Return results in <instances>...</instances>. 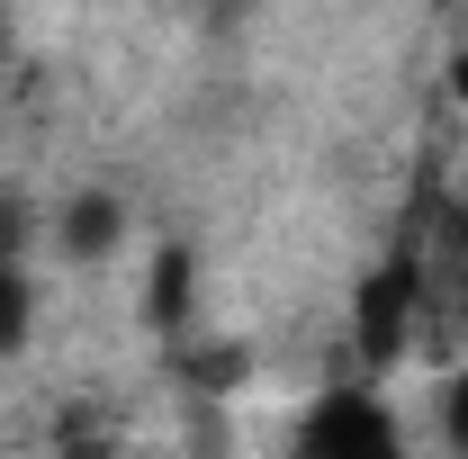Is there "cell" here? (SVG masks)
<instances>
[{"mask_svg":"<svg viewBox=\"0 0 468 459\" xmlns=\"http://www.w3.org/2000/svg\"><path fill=\"white\" fill-rule=\"evenodd\" d=\"M297 459H414V442H406V414L351 379L297 414Z\"/></svg>","mask_w":468,"mask_h":459,"instance_id":"cell-1","label":"cell"},{"mask_svg":"<svg viewBox=\"0 0 468 459\" xmlns=\"http://www.w3.org/2000/svg\"><path fill=\"white\" fill-rule=\"evenodd\" d=\"M414 315H423V262L414 252H388L360 280V297H351V351H360V369H388L414 343Z\"/></svg>","mask_w":468,"mask_h":459,"instance_id":"cell-2","label":"cell"},{"mask_svg":"<svg viewBox=\"0 0 468 459\" xmlns=\"http://www.w3.org/2000/svg\"><path fill=\"white\" fill-rule=\"evenodd\" d=\"M126 243V198L117 189H72L55 208V252L63 262H109Z\"/></svg>","mask_w":468,"mask_h":459,"instance_id":"cell-3","label":"cell"},{"mask_svg":"<svg viewBox=\"0 0 468 459\" xmlns=\"http://www.w3.org/2000/svg\"><path fill=\"white\" fill-rule=\"evenodd\" d=\"M189 306H198V262L180 243H163L154 271H144V325L154 334H189Z\"/></svg>","mask_w":468,"mask_h":459,"instance_id":"cell-4","label":"cell"},{"mask_svg":"<svg viewBox=\"0 0 468 459\" xmlns=\"http://www.w3.org/2000/svg\"><path fill=\"white\" fill-rule=\"evenodd\" d=\"M37 334V280H27V262H0V360H18Z\"/></svg>","mask_w":468,"mask_h":459,"instance_id":"cell-5","label":"cell"},{"mask_svg":"<svg viewBox=\"0 0 468 459\" xmlns=\"http://www.w3.org/2000/svg\"><path fill=\"white\" fill-rule=\"evenodd\" d=\"M441 442L468 459V360L451 369V379H441Z\"/></svg>","mask_w":468,"mask_h":459,"instance_id":"cell-6","label":"cell"},{"mask_svg":"<svg viewBox=\"0 0 468 459\" xmlns=\"http://www.w3.org/2000/svg\"><path fill=\"white\" fill-rule=\"evenodd\" d=\"M441 81H451V109H468V46H451V72Z\"/></svg>","mask_w":468,"mask_h":459,"instance_id":"cell-7","label":"cell"},{"mask_svg":"<svg viewBox=\"0 0 468 459\" xmlns=\"http://www.w3.org/2000/svg\"><path fill=\"white\" fill-rule=\"evenodd\" d=\"M451 271H460V288H468V208L451 217Z\"/></svg>","mask_w":468,"mask_h":459,"instance_id":"cell-8","label":"cell"},{"mask_svg":"<svg viewBox=\"0 0 468 459\" xmlns=\"http://www.w3.org/2000/svg\"><path fill=\"white\" fill-rule=\"evenodd\" d=\"M460 360H468V306H460Z\"/></svg>","mask_w":468,"mask_h":459,"instance_id":"cell-9","label":"cell"}]
</instances>
